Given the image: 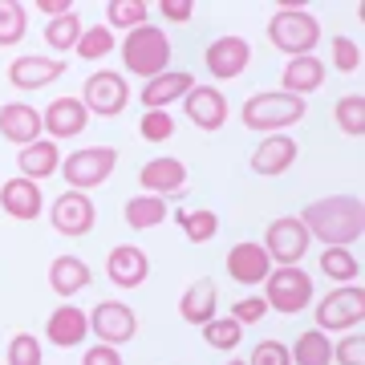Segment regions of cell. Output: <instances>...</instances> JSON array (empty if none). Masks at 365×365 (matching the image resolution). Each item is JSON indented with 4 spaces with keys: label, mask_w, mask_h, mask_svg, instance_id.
<instances>
[{
    "label": "cell",
    "mask_w": 365,
    "mask_h": 365,
    "mask_svg": "<svg viewBox=\"0 0 365 365\" xmlns=\"http://www.w3.org/2000/svg\"><path fill=\"white\" fill-rule=\"evenodd\" d=\"M0 207H4V215H13V220H37L41 211H45V195H41V182L33 179H9L0 182Z\"/></svg>",
    "instance_id": "cell-18"
},
{
    "label": "cell",
    "mask_w": 365,
    "mask_h": 365,
    "mask_svg": "<svg viewBox=\"0 0 365 365\" xmlns=\"http://www.w3.org/2000/svg\"><path fill=\"white\" fill-rule=\"evenodd\" d=\"M309 232H304V223L297 215H280V220L268 223V232H264V252H268V260L280 264V268H297L304 256H309Z\"/></svg>",
    "instance_id": "cell-8"
},
{
    "label": "cell",
    "mask_w": 365,
    "mask_h": 365,
    "mask_svg": "<svg viewBox=\"0 0 365 365\" xmlns=\"http://www.w3.org/2000/svg\"><path fill=\"white\" fill-rule=\"evenodd\" d=\"M272 272V260H268V252L264 244H235L227 252V276H232L235 284H264Z\"/></svg>",
    "instance_id": "cell-21"
},
{
    "label": "cell",
    "mask_w": 365,
    "mask_h": 365,
    "mask_svg": "<svg viewBox=\"0 0 365 365\" xmlns=\"http://www.w3.org/2000/svg\"><path fill=\"white\" fill-rule=\"evenodd\" d=\"M90 333L102 345H126V341L138 333V317H134L130 304H122V300H102L98 309L90 313Z\"/></svg>",
    "instance_id": "cell-11"
},
{
    "label": "cell",
    "mask_w": 365,
    "mask_h": 365,
    "mask_svg": "<svg viewBox=\"0 0 365 365\" xmlns=\"http://www.w3.org/2000/svg\"><path fill=\"white\" fill-rule=\"evenodd\" d=\"M175 223L182 227V235L191 240V244H207V240H215V232H220V215L207 207L199 211H175Z\"/></svg>",
    "instance_id": "cell-32"
},
{
    "label": "cell",
    "mask_w": 365,
    "mask_h": 365,
    "mask_svg": "<svg viewBox=\"0 0 365 365\" xmlns=\"http://www.w3.org/2000/svg\"><path fill=\"white\" fill-rule=\"evenodd\" d=\"M268 37L288 57H309L321 41V21L304 4H276L272 21H268Z\"/></svg>",
    "instance_id": "cell-3"
},
{
    "label": "cell",
    "mask_w": 365,
    "mask_h": 365,
    "mask_svg": "<svg viewBox=\"0 0 365 365\" xmlns=\"http://www.w3.org/2000/svg\"><path fill=\"white\" fill-rule=\"evenodd\" d=\"M203 61H207V73L220 81H232L240 78L252 61V45L244 37H220L211 41L207 49H203Z\"/></svg>",
    "instance_id": "cell-13"
},
{
    "label": "cell",
    "mask_w": 365,
    "mask_h": 365,
    "mask_svg": "<svg viewBox=\"0 0 365 365\" xmlns=\"http://www.w3.org/2000/svg\"><path fill=\"white\" fill-rule=\"evenodd\" d=\"M325 61L317 57V53H309V57H288L284 61V73H280V86H284V93H292V98H309V93H317L321 86H325Z\"/></svg>",
    "instance_id": "cell-20"
},
{
    "label": "cell",
    "mask_w": 365,
    "mask_h": 365,
    "mask_svg": "<svg viewBox=\"0 0 365 365\" xmlns=\"http://www.w3.org/2000/svg\"><path fill=\"white\" fill-rule=\"evenodd\" d=\"M126 227L130 232H150V227H163L167 223V215H170V203L163 195H134V199H126Z\"/></svg>",
    "instance_id": "cell-28"
},
{
    "label": "cell",
    "mask_w": 365,
    "mask_h": 365,
    "mask_svg": "<svg viewBox=\"0 0 365 365\" xmlns=\"http://www.w3.org/2000/svg\"><path fill=\"white\" fill-rule=\"evenodd\" d=\"M16 170H21V179H33V182L57 175V170H61V150H57V143H53V138H37V143L21 146Z\"/></svg>",
    "instance_id": "cell-26"
},
{
    "label": "cell",
    "mask_w": 365,
    "mask_h": 365,
    "mask_svg": "<svg viewBox=\"0 0 365 365\" xmlns=\"http://www.w3.org/2000/svg\"><path fill=\"white\" fill-rule=\"evenodd\" d=\"M203 341H207L211 349L227 353V349H235V345L244 341V325L232 321V317H211L207 325H203Z\"/></svg>",
    "instance_id": "cell-35"
},
{
    "label": "cell",
    "mask_w": 365,
    "mask_h": 365,
    "mask_svg": "<svg viewBox=\"0 0 365 365\" xmlns=\"http://www.w3.org/2000/svg\"><path fill=\"white\" fill-rule=\"evenodd\" d=\"M215 304H220V288L211 276H199L195 284H187V292L179 297V317L187 325H207L211 317H215Z\"/></svg>",
    "instance_id": "cell-24"
},
{
    "label": "cell",
    "mask_w": 365,
    "mask_h": 365,
    "mask_svg": "<svg viewBox=\"0 0 365 365\" xmlns=\"http://www.w3.org/2000/svg\"><path fill=\"white\" fill-rule=\"evenodd\" d=\"M66 73V61L61 57H16L13 66H9V81H13L16 90H45L49 81H57Z\"/></svg>",
    "instance_id": "cell-22"
},
{
    "label": "cell",
    "mask_w": 365,
    "mask_h": 365,
    "mask_svg": "<svg viewBox=\"0 0 365 365\" xmlns=\"http://www.w3.org/2000/svg\"><path fill=\"white\" fill-rule=\"evenodd\" d=\"M4 365H41V341L33 337V333H16V337L9 341Z\"/></svg>",
    "instance_id": "cell-39"
},
{
    "label": "cell",
    "mask_w": 365,
    "mask_h": 365,
    "mask_svg": "<svg viewBox=\"0 0 365 365\" xmlns=\"http://www.w3.org/2000/svg\"><path fill=\"white\" fill-rule=\"evenodd\" d=\"M81 102H86V110L98 114V118H118L126 110V102H130V86H126V78L114 73V69H98V73L86 78Z\"/></svg>",
    "instance_id": "cell-9"
},
{
    "label": "cell",
    "mask_w": 365,
    "mask_h": 365,
    "mask_svg": "<svg viewBox=\"0 0 365 365\" xmlns=\"http://www.w3.org/2000/svg\"><path fill=\"white\" fill-rule=\"evenodd\" d=\"M248 365H292V353H288L284 341H260V345L252 349Z\"/></svg>",
    "instance_id": "cell-42"
},
{
    "label": "cell",
    "mask_w": 365,
    "mask_h": 365,
    "mask_svg": "<svg viewBox=\"0 0 365 365\" xmlns=\"http://www.w3.org/2000/svg\"><path fill=\"white\" fill-rule=\"evenodd\" d=\"M264 317H268V300L264 297H244V300L232 304V321H240L244 329L256 325V321H264Z\"/></svg>",
    "instance_id": "cell-43"
},
{
    "label": "cell",
    "mask_w": 365,
    "mask_h": 365,
    "mask_svg": "<svg viewBox=\"0 0 365 365\" xmlns=\"http://www.w3.org/2000/svg\"><path fill=\"white\" fill-rule=\"evenodd\" d=\"M114 45H118V41H114V33H110L106 25H90L86 33H81V41L73 45V49H78L81 61H102Z\"/></svg>",
    "instance_id": "cell-37"
},
{
    "label": "cell",
    "mask_w": 365,
    "mask_h": 365,
    "mask_svg": "<svg viewBox=\"0 0 365 365\" xmlns=\"http://www.w3.org/2000/svg\"><path fill=\"white\" fill-rule=\"evenodd\" d=\"M90 280H93V272L81 256H57V260L49 264V288L66 300L78 297L81 288H90Z\"/></svg>",
    "instance_id": "cell-27"
},
{
    "label": "cell",
    "mask_w": 365,
    "mask_h": 365,
    "mask_svg": "<svg viewBox=\"0 0 365 365\" xmlns=\"http://www.w3.org/2000/svg\"><path fill=\"white\" fill-rule=\"evenodd\" d=\"M86 337H90V317L78 304H57L45 321V341L57 349H78Z\"/></svg>",
    "instance_id": "cell-16"
},
{
    "label": "cell",
    "mask_w": 365,
    "mask_h": 365,
    "mask_svg": "<svg viewBox=\"0 0 365 365\" xmlns=\"http://www.w3.org/2000/svg\"><path fill=\"white\" fill-rule=\"evenodd\" d=\"M288 353H292V365H333V341H329V333H321V329L300 333L297 345Z\"/></svg>",
    "instance_id": "cell-29"
},
{
    "label": "cell",
    "mask_w": 365,
    "mask_h": 365,
    "mask_svg": "<svg viewBox=\"0 0 365 365\" xmlns=\"http://www.w3.org/2000/svg\"><path fill=\"white\" fill-rule=\"evenodd\" d=\"M81 33H86L81 16L78 13H66V16H57V21L45 25V45H49L53 53H69L81 41Z\"/></svg>",
    "instance_id": "cell-34"
},
{
    "label": "cell",
    "mask_w": 365,
    "mask_h": 365,
    "mask_svg": "<svg viewBox=\"0 0 365 365\" xmlns=\"http://www.w3.org/2000/svg\"><path fill=\"white\" fill-rule=\"evenodd\" d=\"M333 122H337V130L345 134V138H361L365 134V98L361 93H345V98H337V106H333Z\"/></svg>",
    "instance_id": "cell-30"
},
{
    "label": "cell",
    "mask_w": 365,
    "mask_h": 365,
    "mask_svg": "<svg viewBox=\"0 0 365 365\" xmlns=\"http://www.w3.org/2000/svg\"><path fill=\"white\" fill-rule=\"evenodd\" d=\"M29 33V13L16 0H0V45H16Z\"/></svg>",
    "instance_id": "cell-36"
},
{
    "label": "cell",
    "mask_w": 365,
    "mask_h": 365,
    "mask_svg": "<svg viewBox=\"0 0 365 365\" xmlns=\"http://www.w3.org/2000/svg\"><path fill=\"white\" fill-rule=\"evenodd\" d=\"M138 187H143L146 195H179L182 187H187V167H182V158H170V155H158L150 158L143 170H138Z\"/></svg>",
    "instance_id": "cell-17"
},
{
    "label": "cell",
    "mask_w": 365,
    "mask_h": 365,
    "mask_svg": "<svg viewBox=\"0 0 365 365\" xmlns=\"http://www.w3.org/2000/svg\"><path fill=\"white\" fill-rule=\"evenodd\" d=\"M321 272L329 280H337V284H357V276H361V264L353 256L349 248H325L321 252Z\"/></svg>",
    "instance_id": "cell-33"
},
{
    "label": "cell",
    "mask_w": 365,
    "mask_h": 365,
    "mask_svg": "<svg viewBox=\"0 0 365 365\" xmlns=\"http://www.w3.org/2000/svg\"><path fill=\"white\" fill-rule=\"evenodd\" d=\"M41 126H45V134H49L53 143H57V138H78V134L90 126V110H86V102H81L78 93H66V98H53V102L45 106Z\"/></svg>",
    "instance_id": "cell-12"
},
{
    "label": "cell",
    "mask_w": 365,
    "mask_h": 365,
    "mask_svg": "<svg viewBox=\"0 0 365 365\" xmlns=\"http://www.w3.org/2000/svg\"><path fill=\"white\" fill-rule=\"evenodd\" d=\"M37 9H41V13H45V16H49V21H57V16L73 13L78 4H73V0H37Z\"/></svg>",
    "instance_id": "cell-46"
},
{
    "label": "cell",
    "mask_w": 365,
    "mask_h": 365,
    "mask_svg": "<svg viewBox=\"0 0 365 365\" xmlns=\"http://www.w3.org/2000/svg\"><path fill=\"white\" fill-rule=\"evenodd\" d=\"M122 66L126 73H138V78H158L170 69V41L158 25H143L130 29L126 41H122Z\"/></svg>",
    "instance_id": "cell-4"
},
{
    "label": "cell",
    "mask_w": 365,
    "mask_h": 365,
    "mask_svg": "<svg viewBox=\"0 0 365 365\" xmlns=\"http://www.w3.org/2000/svg\"><path fill=\"white\" fill-rule=\"evenodd\" d=\"M118 167V150L114 146H86V150H73L69 158H61V179L69 182V191H86L90 195L93 187L110 182Z\"/></svg>",
    "instance_id": "cell-5"
},
{
    "label": "cell",
    "mask_w": 365,
    "mask_h": 365,
    "mask_svg": "<svg viewBox=\"0 0 365 365\" xmlns=\"http://www.w3.org/2000/svg\"><path fill=\"white\" fill-rule=\"evenodd\" d=\"M333 361L337 365H365V337L361 333H345L333 345Z\"/></svg>",
    "instance_id": "cell-41"
},
{
    "label": "cell",
    "mask_w": 365,
    "mask_h": 365,
    "mask_svg": "<svg viewBox=\"0 0 365 365\" xmlns=\"http://www.w3.org/2000/svg\"><path fill=\"white\" fill-rule=\"evenodd\" d=\"M138 134H143V143H167V138H175V118L167 110H146L138 118Z\"/></svg>",
    "instance_id": "cell-38"
},
{
    "label": "cell",
    "mask_w": 365,
    "mask_h": 365,
    "mask_svg": "<svg viewBox=\"0 0 365 365\" xmlns=\"http://www.w3.org/2000/svg\"><path fill=\"white\" fill-rule=\"evenodd\" d=\"M227 365H248V361H227Z\"/></svg>",
    "instance_id": "cell-47"
},
{
    "label": "cell",
    "mask_w": 365,
    "mask_h": 365,
    "mask_svg": "<svg viewBox=\"0 0 365 365\" xmlns=\"http://www.w3.org/2000/svg\"><path fill=\"white\" fill-rule=\"evenodd\" d=\"M81 365H122V353L114 349V345H90L86 349V357H81Z\"/></svg>",
    "instance_id": "cell-45"
},
{
    "label": "cell",
    "mask_w": 365,
    "mask_h": 365,
    "mask_svg": "<svg viewBox=\"0 0 365 365\" xmlns=\"http://www.w3.org/2000/svg\"><path fill=\"white\" fill-rule=\"evenodd\" d=\"M187 122H195L199 130H223L227 122V98L215 86H191V93L182 98Z\"/></svg>",
    "instance_id": "cell-15"
},
{
    "label": "cell",
    "mask_w": 365,
    "mask_h": 365,
    "mask_svg": "<svg viewBox=\"0 0 365 365\" xmlns=\"http://www.w3.org/2000/svg\"><path fill=\"white\" fill-rule=\"evenodd\" d=\"M365 321V288L337 284L329 297L317 300V329L321 333H349Z\"/></svg>",
    "instance_id": "cell-6"
},
{
    "label": "cell",
    "mask_w": 365,
    "mask_h": 365,
    "mask_svg": "<svg viewBox=\"0 0 365 365\" xmlns=\"http://www.w3.org/2000/svg\"><path fill=\"white\" fill-rule=\"evenodd\" d=\"M292 163H297V138H288V134H268V138H260L256 150H252V170L264 175V179L284 175Z\"/></svg>",
    "instance_id": "cell-19"
},
{
    "label": "cell",
    "mask_w": 365,
    "mask_h": 365,
    "mask_svg": "<svg viewBox=\"0 0 365 365\" xmlns=\"http://www.w3.org/2000/svg\"><path fill=\"white\" fill-rule=\"evenodd\" d=\"M333 66L337 73H357L361 69V49L353 37H333Z\"/></svg>",
    "instance_id": "cell-40"
},
{
    "label": "cell",
    "mask_w": 365,
    "mask_h": 365,
    "mask_svg": "<svg viewBox=\"0 0 365 365\" xmlns=\"http://www.w3.org/2000/svg\"><path fill=\"white\" fill-rule=\"evenodd\" d=\"M264 300H268V309L284 317L304 313V304L313 300V276L304 268H272L264 280Z\"/></svg>",
    "instance_id": "cell-7"
},
{
    "label": "cell",
    "mask_w": 365,
    "mask_h": 365,
    "mask_svg": "<svg viewBox=\"0 0 365 365\" xmlns=\"http://www.w3.org/2000/svg\"><path fill=\"white\" fill-rule=\"evenodd\" d=\"M304 223L309 240H321L325 248H349L357 244L365 232V211H361V199L357 195H329V199H317L297 215Z\"/></svg>",
    "instance_id": "cell-1"
},
{
    "label": "cell",
    "mask_w": 365,
    "mask_h": 365,
    "mask_svg": "<svg viewBox=\"0 0 365 365\" xmlns=\"http://www.w3.org/2000/svg\"><path fill=\"white\" fill-rule=\"evenodd\" d=\"M304 114H309L304 98H292V93H284V90H260L244 102L240 122L256 134H284L288 126H297Z\"/></svg>",
    "instance_id": "cell-2"
},
{
    "label": "cell",
    "mask_w": 365,
    "mask_h": 365,
    "mask_svg": "<svg viewBox=\"0 0 365 365\" xmlns=\"http://www.w3.org/2000/svg\"><path fill=\"white\" fill-rule=\"evenodd\" d=\"M49 223L57 235H90L93 223H98V207L86 191H66V195L53 199Z\"/></svg>",
    "instance_id": "cell-10"
},
{
    "label": "cell",
    "mask_w": 365,
    "mask_h": 365,
    "mask_svg": "<svg viewBox=\"0 0 365 365\" xmlns=\"http://www.w3.org/2000/svg\"><path fill=\"white\" fill-rule=\"evenodd\" d=\"M41 114L29 102H9L0 106V138H9L13 146H29L41 138Z\"/></svg>",
    "instance_id": "cell-23"
},
{
    "label": "cell",
    "mask_w": 365,
    "mask_h": 365,
    "mask_svg": "<svg viewBox=\"0 0 365 365\" xmlns=\"http://www.w3.org/2000/svg\"><path fill=\"white\" fill-rule=\"evenodd\" d=\"M106 276L118 288H143L146 276H150V256L138 244H118L106 256Z\"/></svg>",
    "instance_id": "cell-14"
},
{
    "label": "cell",
    "mask_w": 365,
    "mask_h": 365,
    "mask_svg": "<svg viewBox=\"0 0 365 365\" xmlns=\"http://www.w3.org/2000/svg\"><path fill=\"white\" fill-rule=\"evenodd\" d=\"M146 13H150V4L146 0H110L106 4V29L114 33V29H143L146 25Z\"/></svg>",
    "instance_id": "cell-31"
},
{
    "label": "cell",
    "mask_w": 365,
    "mask_h": 365,
    "mask_svg": "<svg viewBox=\"0 0 365 365\" xmlns=\"http://www.w3.org/2000/svg\"><path fill=\"white\" fill-rule=\"evenodd\" d=\"M158 13L167 16V21L187 25V21H191V13H195V0H158Z\"/></svg>",
    "instance_id": "cell-44"
},
{
    "label": "cell",
    "mask_w": 365,
    "mask_h": 365,
    "mask_svg": "<svg viewBox=\"0 0 365 365\" xmlns=\"http://www.w3.org/2000/svg\"><path fill=\"white\" fill-rule=\"evenodd\" d=\"M191 86H195L191 73H182V69H167V73H158V78H150L143 86V106H146V110H167V106H175L179 98H187Z\"/></svg>",
    "instance_id": "cell-25"
}]
</instances>
